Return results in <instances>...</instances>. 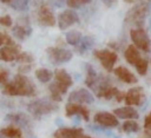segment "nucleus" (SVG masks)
Instances as JSON below:
<instances>
[{
    "label": "nucleus",
    "instance_id": "obj_1",
    "mask_svg": "<svg viewBox=\"0 0 151 138\" xmlns=\"http://www.w3.org/2000/svg\"><path fill=\"white\" fill-rule=\"evenodd\" d=\"M150 12V6L147 2H139L136 6H133L125 17V22L136 25L137 28H143L144 21L146 15Z\"/></svg>",
    "mask_w": 151,
    "mask_h": 138
},
{
    "label": "nucleus",
    "instance_id": "obj_2",
    "mask_svg": "<svg viewBox=\"0 0 151 138\" xmlns=\"http://www.w3.org/2000/svg\"><path fill=\"white\" fill-rule=\"evenodd\" d=\"M14 90H15V96H25V97H31L35 94V86L34 84L29 80L24 74H17L11 81Z\"/></svg>",
    "mask_w": 151,
    "mask_h": 138
},
{
    "label": "nucleus",
    "instance_id": "obj_3",
    "mask_svg": "<svg viewBox=\"0 0 151 138\" xmlns=\"http://www.w3.org/2000/svg\"><path fill=\"white\" fill-rule=\"evenodd\" d=\"M130 37H131V40H132L133 45L137 48H139L144 52H150L151 40H150L145 29H143V28H131Z\"/></svg>",
    "mask_w": 151,
    "mask_h": 138
},
{
    "label": "nucleus",
    "instance_id": "obj_4",
    "mask_svg": "<svg viewBox=\"0 0 151 138\" xmlns=\"http://www.w3.org/2000/svg\"><path fill=\"white\" fill-rule=\"evenodd\" d=\"M28 111L37 118L47 114L50 112H53L55 110H58V105L54 101H50V100H35L33 103H31L28 105Z\"/></svg>",
    "mask_w": 151,
    "mask_h": 138
},
{
    "label": "nucleus",
    "instance_id": "obj_5",
    "mask_svg": "<svg viewBox=\"0 0 151 138\" xmlns=\"http://www.w3.org/2000/svg\"><path fill=\"white\" fill-rule=\"evenodd\" d=\"M47 57L51 60V63L53 64H61V63H66L68 60L72 59L73 53L66 48H61V47H48L46 50Z\"/></svg>",
    "mask_w": 151,
    "mask_h": 138
},
{
    "label": "nucleus",
    "instance_id": "obj_6",
    "mask_svg": "<svg viewBox=\"0 0 151 138\" xmlns=\"http://www.w3.org/2000/svg\"><path fill=\"white\" fill-rule=\"evenodd\" d=\"M94 57L100 60L101 66L107 72H111L113 70L114 63L118 59L117 53L113 52V51H110V50H96L94 51Z\"/></svg>",
    "mask_w": 151,
    "mask_h": 138
},
{
    "label": "nucleus",
    "instance_id": "obj_7",
    "mask_svg": "<svg viewBox=\"0 0 151 138\" xmlns=\"http://www.w3.org/2000/svg\"><path fill=\"white\" fill-rule=\"evenodd\" d=\"M54 78H55L54 84L58 86V88H59V91H60L61 94H65L67 92V88L73 84V80H72L71 75L65 70H63V68L55 70Z\"/></svg>",
    "mask_w": 151,
    "mask_h": 138
},
{
    "label": "nucleus",
    "instance_id": "obj_8",
    "mask_svg": "<svg viewBox=\"0 0 151 138\" xmlns=\"http://www.w3.org/2000/svg\"><path fill=\"white\" fill-rule=\"evenodd\" d=\"M37 19H38L39 24L44 25V26H54L55 25V17L53 15L52 9L45 4H41L38 7Z\"/></svg>",
    "mask_w": 151,
    "mask_h": 138
},
{
    "label": "nucleus",
    "instance_id": "obj_9",
    "mask_svg": "<svg viewBox=\"0 0 151 138\" xmlns=\"http://www.w3.org/2000/svg\"><path fill=\"white\" fill-rule=\"evenodd\" d=\"M145 99V93L143 87L138 86V87H132L130 88L124 97V100L126 103V106H133V105H140L143 104Z\"/></svg>",
    "mask_w": 151,
    "mask_h": 138
},
{
    "label": "nucleus",
    "instance_id": "obj_10",
    "mask_svg": "<svg viewBox=\"0 0 151 138\" xmlns=\"http://www.w3.org/2000/svg\"><path fill=\"white\" fill-rule=\"evenodd\" d=\"M77 22H79V18H78V14L73 9H66L58 15V25L61 31L66 29L67 27Z\"/></svg>",
    "mask_w": 151,
    "mask_h": 138
},
{
    "label": "nucleus",
    "instance_id": "obj_11",
    "mask_svg": "<svg viewBox=\"0 0 151 138\" xmlns=\"http://www.w3.org/2000/svg\"><path fill=\"white\" fill-rule=\"evenodd\" d=\"M68 100H70V103L91 104V103H93L94 97L86 88H79V90H76V91L71 92V94L68 96Z\"/></svg>",
    "mask_w": 151,
    "mask_h": 138
},
{
    "label": "nucleus",
    "instance_id": "obj_12",
    "mask_svg": "<svg viewBox=\"0 0 151 138\" xmlns=\"http://www.w3.org/2000/svg\"><path fill=\"white\" fill-rule=\"evenodd\" d=\"M94 121L105 127H116L118 126V119L113 113L110 112H98L94 114Z\"/></svg>",
    "mask_w": 151,
    "mask_h": 138
},
{
    "label": "nucleus",
    "instance_id": "obj_13",
    "mask_svg": "<svg viewBox=\"0 0 151 138\" xmlns=\"http://www.w3.org/2000/svg\"><path fill=\"white\" fill-rule=\"evenodd\" d=\"M65 113L67 117H71V116H76V114H79L83 117V119L85 121H88L90 117H88V110L83 106L81 104H78V103H68L66 104L65 106Z\"/></svg>",
    "mask_w": 151,
    "mask_h": 138
},
{
    "label": "nucleus",
    "instance_id": "obj_14",
    "mask_svg": "<svg viewBox=\"0 0 151 138\" xmlns=\"http://www.w3.org/2000/svg\"><path fill=\"white\" fill-rule=\"evenodd\" d=\"M20 53V46L13 45V46H5L0 48V60L4 61H13L17 59V57Z\"/></svg>",
    "mask_w": 151,
    "mask_h": 138
},
{
    "label": "nucleus",
    "instance_id": "obj_15",
    "mask_svg": "<svg viewBox=\"0 0 151 138\" xmlns=\"http://www.w3.org/2000/svg\"><path fill=\"white\" fill-rule=\"evenodd\" d=\"M83 136V129L60 127L54 132V138H80Z\"/></svg>",
    "mask_w": 151,
    "mask_h": 138
},
{
    "label": "nucleus",
    "instance_id": "obj_16",
    "mask_svg": "<svg viewBox=\"0 0 151 138\" xmlns=\"http://www.w3.org/2000/svg\"><path fill=\"white\" fill-rule=\"evenodd\" d=\"M113 72L123 83H126V84H134V83H137L136 75L132 72H130L124 66H118L117 68L113 70Z\"/></svg>",
    "mask_w": 151,
    "mask_h": 138
},
{
    "label": "nucleus",
    "instance_id": "obj_17",
    "mask_svg": "<svg viewBox=\"0 0 151 138\" xmlns=\"http://www.w3.org/2000/svg\"><path fill=\"white\" fill-rule=\"evenodd\" d=\"M113 114L118 118H124V119H138L139 117L138 112L131 106H124V107L116 109L113 110Z\"/></svg>",
    "mask_w": 151,
    "mask_h": 138
},
{
    "label": "nucleus",
    "instance_id": "obj_18",
    "mask_svg": "<svg viewBox=\"0 0 151 138\" xmlns=\"http://www.w3.org/2000/svg\"><path fill=\"white\" fill-rule=\"evenodd\" d=\"M124 57H125L126 61L129 64L133 65V66L142 59V57H140V54H139V52H138V50H137V47L134 45H129L127 46V48L125 50Z\"/></svg>",
    "mask_w": 151,
    "mask_h": 138
},
{
    "label": "nucleus",
    "instance_id": "obj_19",
    "mask_svg": "<svg viewBox=\"0 0 151 138\" xmlns=\"http://www.w3.org/2000/svg\"><path fill=\"white\" fill-rule=\"evenodd\" d=\"M12 33L17 39L22 41V40H26L31 35L32 28L29 26H27V25H15L13 27V29H12Z\"/></svg>",
    "mask_w": 151,
    "mask_h": 138
},
{
    "label": "nucleus",
    "instance_id": "obj_20",
    "mask_svg": "<svg viewBox=\"0 0 151 138\" xmlns=\"http://www.w3.org/2000/svg\"><path fill=\"white\" fill-rule=\"evenodd\" d=\"M93 44H94V39L92 37H84L83 39H80L79 44L76 45V51L79 54H84L87 50H90L92 47Z\"/></svg>",
    "mask_w": 151,
    "mask_h": 138
},
{
    "label": "nucleus",
    "instance_id": "obj_21",
    "mask_svg": "<svg viewBox=\"0 0 151 138\" xmlns=\"http://www.w3.org/2000/svg\"><path fill=\"white\" fill-rule=\"evenodd\" d=\"M118 92H119V90H118L117 87H113V86L110 85V86L103 88L101 91H99V92L97 93V96H98L99 98H105V99L110 100V99L114 98V97L118 94Z\"/></svg>",
    "mask_w": 151,
    "mask_h": 138
},
{
    "label": "nucleus",
    "instance_id": "obj_22",
    "mask_svg": "<svg viewBox=\"0 0 151 138\" xmlns=\"http://www.w3.org/2000/svg\"><path fill=\"white\" fill-rule=\"evenodd\" d=\"M86 70H87V74H86V79H85V84L92 88L94 86V84L97 83V79H98V74L97 72L94 71V68L90 65H86Z\"/></svg>",
    "mask_w": 151,
    "mask_h": 138
},
{
    "label": "nucleus",
    "instance_id": "obj_23",
    "mask_svg": "<svg viewBox=\"0 0 151 138\" xmlns=\"http://www.w3.org/2000/svg\"><path fill=\"white\" fill-rule=\"evenodd\" d=\"M0 134H2L6 138H20L21 137V131H20V129H18L15 126H8V127L1 129Z\"/></svg>",
    "mask_w": 151,
    "mask_h": 138
},
{
    "label": "nucleus",
    "instance_id": "obj_24",
    "mask_svg": "<svg viewBox=\"0 0 151 138\" xmlns=\"http://www.w3.org/2000/svg\"><path fill=\"white\" fill-rule=\"evenodd\" d=\"M6 119L7 120H12L15 124H19L20 126H26L27 123H28L27 118L21 113H9V114L6 116Z\"/></svg>",
    "mask_w": 151,
    "mask_h": 138
},
{
    "label": "nucleus",
    "instance_id": "obj_25",
    "mask_svg": "<svg viewBox=\"0 0 151 138\" xmlns=\"http://www.w3.org/2000/svg\"><path fill=\"white\" fill-rule=\"evenodd\" d=\"M35 77L41 83H47L52 78V72L47 68H38L35 70Z\"/></svg>",
    "mask_w": 151,
    "mask_h": 138
},
{
    "label": "nucleus",
    "instance_id": "obj_26",
    "mask_svg": "<svg viewBox=\"0 0 151 138\" xmlns=\"http://www.w3.org/2000/svg\"><path fill=\"white\" fill-rule=\"evenodd\" d=\"M80 39H81V34H80V32H78L76 29L66 33V41H67V44H70L72 46L78 45L79 41H80Z\"/></svg>",
    "mask_w": 151,
    "mask_h": 138
},
{
    "label": "nucleus",
    "instance_id": "obj_27",
    "mask_svg": "<svg viewBox=\"0 0 151 138\" xmlns=\"http://www.w3.org/2000/svg\"><path fill=\"white\" fill-rule=\"evenodd\" d=\"M123 131L126 133H134L139 131V125L134 120H126L123 124Z\"/></svg>",
    "mask_w": 151,
    "mask_h": 138
},
{
    "label": "nucleus",
    "instance_id": "obj_28",
    "mask_svg": "<svg viewBox=\"0 0 151 138\" xmlns=\"http://www.w3.org/2000/svg\"><path fill=\"white\" fill-rule=\"evenodd\" d=\"M31 0H13L11 2V7L17 11H26L28 8V4Z\"/></svg>",
    "mask_w": 151,
    "mask_h": 138
},
{
    "label": "nucleus",
    "instance_id": "obj_29",
    "mask_svg": "<svg viewBox=\"0 0 151 138\" xmlns=\"http://www.w3.org/2000/svg\"><path fill=\"white\" fill-rule=\"evenodd\" d=\"M33 57L28 53V52H20L19 55L17 57V61L20 63V64H24V65H29L32 61H33Z\"/></svg>",
    "mask_w": 151,
    "mask_h": 138
},
{
    "label": "nucleus",
    "instance_id": "obj_30",
    "mask_svg": "<svg viewBox=\"0 0 151 138\" xmlns=\"http://www.w3.org/2000/svg\"><path fill=\"white\" fill-rule=\"evenodd\" d=\"M50 92H51V97H52V100L53 101H60L61 100V93H60V91H59V88H58V86L53 83V84H51L50 85Z\"/></svg>",
    "mask_w": 151,
    "mask_h": 138
},
{
    "label": "nucleus",
    "instance_id": "obj_31",
    "mask_svg": "<svg viewBox=\"0 0 151 138\" xmlns=\"http://www.w3.org/2000/svg\"><path fill=\"white\" fill-rule=\"evenodd\" d=\"M134 67H136L137 72H138L140 75H145V74H146V71H147V60H145V59L142 58V59L134 65Z\"/></svg>",
    "mask_w": 151,
    "mask_h": 138
},
{
    "label": "nucleus",
    "instance_id": "obj_32",
    "mask_svg": "<svg viewBox=\"0 0 151 138\" xmlns=\"http://www.w3.org/2000/svg\"><path fill=\"white\" fill-rule=\"evenodd\" d=\"M91 0H66V5L72 9V8H79L83 5L88 4Z\"/></svg>",
    "mask_w": 151,
    "mask_h": 138
},
{
    "label": "nucleus",
    "instance_id": "obj_33",
    "mask_svg": "<svg viewBox=\"0 0 151 138\" xmlns=\"http://www.w3.org/2000/svg\"><path fill=\"white\" fill-rule=\"evenodd\" d=\"M2 45H5V46H13V45H15V42L7 34L0 33V46H2Z\"/></svg>",
    "mask_w": 151,
    "mask_h": 138
},
{
    "label": "nucleus",
    "instance_id": "obj_34",
    "mask_svg": "<svg viewBox=\"0 0 151 138\" xmlns=\"http://www.w3.org/2000/svg\"><path fill=\"white\" fill-rule=\"evenodd\" d=\"M144 129H145V133L151 134V112L145 117V120H144Z\"/></svg>",
    "mask_w": 151,
    "mask_h": 138
},
{
    "label": "nucleus",
    "instance_id": "obj_35",
    "mask_svg": "<svg viewBox=\"0 0 151 138\" xmlns=\"http://www.w3.org/2000/svg\"><path fill=\"white\" fill-rule=\"evenodd\" d=\"M12 18L9 17V15H1L0 17V25H2V26H6V27H9V26H12Z\"/></svg>",
    "mask_w": 151,
    "mask_h": 138
},
{
    "label": "nucleus",
    "instance_id": "obj_36",
    "mask_svg": "<svg viewBox=\"0 0 151 138\" xmlns=\"http://www.w3.org/2000/svg\"><path fill=\"white\" fill-rule=\"evenodd\" d=\"M8 78V71L6 70H0V84H5Z\"/></svg>",
    "mask_w": 151,
    "mask_h": 138
},
{
    "label": "nucleus",
    "instance_id": "obj_37",
    "mask_svg": "<svg viewBox=\"0 0 151 138\" xmlns=\"http://www.w3.org/2000/svg\"><path fill=\"white\" fill-rule=\"evenodd\" d=\"M104 5H106L107 7H113L117 4V0H100Z\"/></svg>",
    "mask_w": 151,
    "mask_h": 138
},
{
    "label": "nucleus",
    "instance_id": "obj_38",
    "mask_svg": "<svg viewBox=\"0 0 151 138\" xmlns=\"http://www.w3.org/2000/svg\"><path fill=\"white\" fill-rule=\"evenodd\" d=\"M29 70H31V65H24V66L19 67V70H18V71H19V72H24V73H25V72H28Z\"/></svg>",
    "mask_w": 151,
    "mask_h": 138
},
{
    "label": "nucleus",
    "instance_id": "obj_39",
    "mask_svg": "<svg viewBox=\"0 0 151 138\" xmlns=\"http://www.w3.org/2000/svg\"><path fill=\"white\" fill-rule=\"evenodd\" d=\"M65 1H66V0H65ZM63 2H64V0H51V4L54 5L55 7H60V6L63 5Z\"/></svg>",
    "mask_w": 151,
    "mask_h": 138
},
{
    "label": "nucleus",
    "instance_id": "obj_40",
    "mask_svg": "<svg viewBox=\"0 0 151 138\" xmlns=\"http://www.w3.org/2000/svg\"><path fill=\"white\" fill-rule=\"evenodd\" d=\"M1 2H4V4H11L13 0H0Z\"/></svg>",
    "mask_w": 151,
    "mask_h": 138
},
{
    "label": "nucleus",
    "instance_id": "obj_41",
    "mask_svg": "<svg viewBox=\"0 0 151 138\" xmlns=\"http://www.w3.org/2000/svg\"><path fill=\"white\" fill-rule=\"evenodd\" d=\"M125 2H127V4H132V2H134L136 0H124Z\"/></svg>",
    "mask_w": 151,
    "mask_h": 138
},
{
    "label": "nucleus",
    "instance_id": "obj_42",
    "mask_svg": "<svg viewBox=\"0 0 151 138\" xmlns=\"http://www.w3.org/2000/svg\"><path fill=\"white\" fill-rule=\"evenodd\" d=\"M80 138H91V137H88V136H81Z\"/></svg>",
    "mask_w": 151,
    "mask_h": 138
},
{
    "label": "nucleus",
    "instance_id": "obj_43",
    "mask_svg": "<svg viewBox=\"0 0 151 138\" xmlns=\"http://www.w3.org/2000/svg\"><path fill=\"white\" fill-rule=\"evenodd\" d=\"M145 138H151V134H149L147 137H145Z\"/></svg>",
    "mask_w": 151,
    "mask_h": 138
},
{
    "label": "nucleus",
    "instance_id": "obj_44",
    "mask_svg": "<svg viewBox=\"0 0 151 138\" xmlns=\"http://www.w3.org/2000/svg\"><path fill=\"white\" fill-rule=\"evenodd\" d=\"M20 138H21V137H20Z\"/></svg>",
    "mask_w": 151,
    "mask_h": 138
}]
</instances>
